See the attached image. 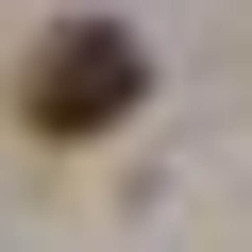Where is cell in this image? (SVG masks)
<instances>
[{
	"mask_svg": "<svg viewBox=\"0 0 252 252\" xmlns=\"http://www.w3.org/2000/svg\"><path fill=\"white\" fill-rule=\"evenodd\" d=\"M135 101H152V51H135V17H51V34H34V67H17V135L84 152V135H118Z\"/></svg>",
	"mask_w": 252,
	"mask_h": 252,
	"instance_id": "6da1fadb",
	"label": "cell"
}]
</instances>
